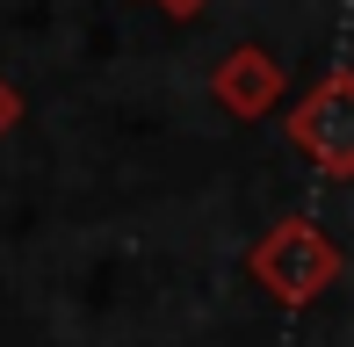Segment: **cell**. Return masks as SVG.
I'll use <instances>...</instances> for the list:
<instances>
[{
  "label": "cell",
  "mask_w": 354,
  "mask_h": 347,
  "mask_svg": "<svg viewBox=\"0 0 354 347\" xmlns=\"http://www.w3.org/2000/svg\"><path fill=\"white\" fill-rule=\"evenodd\" d=\"M152 8H159V15H174V22H188V15H203L210 0H152Z\"/></svg>",
  "instance_id": "4"
},
{
  "label": "cell",
  "mask_w": 354,
  "mask_h": 347,
  "mask_svg": "<svg viewBox=\"0 0 354 347\" xmlns=\"http://www.w3.org/2000/svg\"><path fill=\"white\" fill-rule=\"evenodd\" d=\"M282 131H289V145H297L318 174L347 181V174H354V73L333 66L326 80L297 102V116H289Z\"/></svg>",
  "instance_id": "2"
},
{
  "label": "cell",
  "mask_w": 354,
  "mask_h": 347,
  "mask_svg": "<svg viewBox=\"0 0 354 347\" xmlns=\"http://www.w3.org/2000/svg\"><path fill=\"white\" fill-rule=\"evenodd\" d=\"M15 116H22V94H15L8 80H0V131H8V123H15Z\"/></svg>",
  "instance_id": "5"
},
{
  "label": "cell",
  "mask_w": 354,
  "mask_h": 347,
  "mask_svg": "<svg viewBox=\"0 0 354 347\" xmlns=\"http://www.w3.org/2000/svg\"><path fill=\"white\" fill-rule=\"evenodd\" d=\"M340 268H347L340 246H333L311 217H282V225H268L261 239H253V254H246V275L261 282L275 304H318V297L340 282Z\"/></svg>",
  "instance_id": "1"
},
{
  "label": "cell",
  "mask_w": 354,
  "mask_h": 347,
  "mask_svg": "<svg viewBox=\"0 0 354 347\" xmlns=\"http://www.w3.org/2000/svg\"><path fill=\"white\" fill-rule=\"evenodd\" d=\"M210 94H217L224 116H239V123L268 116V109L282 102V66H275V51H261V44H232V51L217 58V73H210Z\"/></svg>",
  "instance_id": "3"
}]
</instances>
